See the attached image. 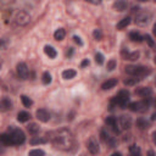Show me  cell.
Here are the masks:
<instances>
[{
	"label": "cell",
	"mask_w": 156,
	"mask_h": 156,
	"mask_svg": "<svg viewBox=\"0 0 156 156\" xmlns=\"http://www.w3.org/2000/svg\"><path fill=\"white\" fill-rule=\"evenodd\" d=\"M5 48V43L2 40H0V49H4Z\"/></svg>",
	"instance_id": "obj_42"
},
{
	"label": "cell",
	"mask_w": 156,
	"mask_h": 156,
	"mask_svg": "<svg viewBox=\"0 0 156 156\" xmlns=\"http://www.w3.org/2000/svg\"><path fill=\"white\" fill-rule=\"evenodd\" d=\"M129 23H130V18L129 17H124L123 20H121L118 23H117V29H123V28H126L127 26H129Z\"/></svg>",
	"instance_id": "obj_25"
},
{
	"label": "cell",
	"mask_w": 156,
	"mask_h": 156,
	"mask_svg": "<svg viewBox=\"0 0 156 156\" xmlns=\"http://www.w3.org/2000/svg\"><path fill=\"white\" fill-rule=\"evenodd\" d=\"M135 94L141 96V98H146V96H151L152 95V89L149 87H141L139 89L135 90Z\"/></svg>",
	"instance_id": "obj_16"
},
{
	"label": "cell",
	"mask_w": 156,
	"mask_h": 156,
	"mask_svg": "<svg viewBox=\"0 0 156 156\" xmlns=\"http://www.w3.org/2000/svg\"><path fill=\"white\" fill-rule=\"evenodd\" d=\"M35 116H37V118H38L40 122H44V123L50 119V113H49L45 108H39V110H37Z\"/></svg>",
	"instance_id": "obj_11"
},
{
	"label": "cell",
	"mask_w": 156,
	"mask_h": 156,
	"mask_svg": "<svg viewBox=\"0 0 156 156\" xmlns=\"http://www.w3.org/2000/svg\"><path fill=\"white\" fill-rule=\"evenodd\" d=\"M116 66H117V62H116V60H115V58H111V60L107 62V66H106V68H107V71H113V69L116 68Z\"/></svg>",
	"instance_id": "obj_32"
},
{
	"label": "cell",
	"mask_w": 156,
	"mask_h": 156,
	"mask_svg": "<svg viewBox=\"0 0 156 156\" xmlns=\"http://www.w3.org/2000/svg\"><path fill=\"white\" fill-rule=\"evenodd\" d=\"M113 156H121V152H113Z\"/></svg>",
	"instance_id": "obj_43"
},
{
	"label": "cell",
	"mask_w": 156,
	"mask_h": 156,
	"mask_svg": "<svg viewBox=\"0 0 156 156\" xmlns=\"http://www.w3.org/2000/svg\"><path fill=\"white\" fill-rule=\"evenodd\" d=\"M7 133L11 135V139H12V144L13 145H21L26 140V135H24L23 130L20 129V128H16L13 126H10L7 128Z\"/></svg>",
	"instance_id": "obj_3"
},
{
	"label": "cell",
	"mask_w": 156,
	"mask_h": 156,
	"mask_svg": "<svg viewBox=\"0 0 156 156\" xmlns=\"http://www.w3.org/2000/svg\"><path fill=\"white\" fill-rule=\"evenodd\" d=\"M118 123H119V127L121 129H129L132 127V118L130 116H127V115H122L119 118H118Z\"/></svg>",
	"instance_id": "obj_10"
},
{
	"label": "cell",
	"mask_w": 156,
	"mask_h": 156,
	"mask_svg": "<svg viewBox=\"0 0 156 156\" xmlns=\"http://www.w3.org/2000/svg\"><path fill=\"white\" fill-rule=\"evenodd\" d=\"M117 84V79L116 78H110L107 80H105L102 84H101V89L102 90H110L112 88H115Z\"/></svg>",
	"instance_id": "obj_17"
},
{
	"label": "cell",
	"mask_w": 156,
	"mask_h": 156,
	"mask_svg": "<svg viewBox=\"0 0 156 156\" xmlns=\"http://www.w3.org/2000/svg\"><path fill=\"white\" fill-rule=\"evenodd\" d=\"M73 39H74V41H76V43L79 45V46H82V45H83V41L80 40V38H79L78 35H74V37H73Z\"/></svg>",
	"instance_id": "obj_38"
},
{
	"label": "cell",
	"mask_w": 156,
	"mask_h": 156,
	"mask_svg": "<svg viewBox=\"0 0 156 156\" xmlns=\"http://www.w3.org/2000/svg\"><path fill=\"white\" fill-rule=\"evenodd\" d=\"M127 7H128V0H116L113 2V9L116 11L123 12L127 10Z\"/></svg>",
	"instance_id": "obj_15"
},
{
	"label": "cell",
	"mask_w": 156,
	"mask_h": 156,
	"mask_svg": "<svg viewBox=\"0 0 156 156\" xmlns=\"http://www.w3.org/2000/svg\"><path fill=\"white\" fill-rule=\"evenodd\" d=\"M11 108H12V101L9 98L0 99V111L6 112V111H10Z\"/></svg>",
	"instance_id": "obj_13"
},
{
	"label": "cell",
	"mask_w": 156,
	"mask_h": 156,
	"mask_svg": "<svg viewBox=\"0 0 156 156\" xmlns=\"http://www.w3.org/2000/svg\"><path fill=\"white\" fill-rule=\"evenodd\" d=\"M27 130L29 132V134H32V135H37L38 133H39V130H40V128H39V126L37 124V123H29L28 126H27Z\"/></svg>",
	"instance_id": "obj_21"
},
{
	"label": "cell",
	"mask_w": 156,
	"mask_h": 156,
	"mask_svg": "<svg viewBox=\"0 0 156 156\" xmlns=\"http://www.w3.org/2000/svg\"><path fill=\"white\" fill-rule=\"evenodd\" d=\"M54 147L61 151H71L74 147V136L67 128H61L46 134Z\"/></svg>",
	"instance_id": "obj_1"
},
{
	"label": "cell",
	"mask_w": 156,
	"mask_h": 156,
	"mask_svg": "<svg viewBox=\"0 0 156 156\" xmlns=\"http://www.w3.org/2000/svg\"><path fill=\"white\" fill-rule=\"evenodd\" d=\"M41 80L44 84H50L51 83V74L49 72H44L41 76Z\"/></svg>",
	"instance_id": "obj_31"
},
{
	"label": "cell",
	"mask_w": 156,
	"mask_h": 156,
	"mask_svg": "<svg viewBox=\"0 0 156 156\" xmlns=\"http://www.w3.org/2000/svg\"><path fill=\"white\" fill-rule=\"evenodd\" d=\"M129 96H130L129 91L126 90V89H123V90H119V91H118L117 96L113 98L111 102L115 104L116 106L118 105L121 108H126V106H127V104H128V101H129Z\"/></svg>",
	"instance_id": "obj_4"
},
{
	"label": "cell",
	"mask_w": 156,
	"mask_h": 156,
	"mask_svg": "<svg viewBox=\"0 0 156 156\" xmlns=\"http://www.w3.org/2000/svg\"><path fill=\"white\" fill-rule=\"evenodd\" d=\"M150 20H151V13L147 11H141L135 16V23L140 27L146 26L150 22Z\"/></svg>",
	"instance_id": "obj_6"
},
{
	"label": "cell",
	"mask_w": 156,
	"mask_h": 156,
	"mask_svg": "<svg viewBox=\"0 0 156 156\" xmlns=\"http://www.w3.org/2000/svg\"><path fill=\"white\" fill-rule=\"evenodd\" d=\"M65 35H66V32H65L63 28H58V29H56L55 33H54V38H55V40H57V41L62 40V39L65 38Z\"/></svg>",
	"instance_id": "obj_22"
},
{
	"label": "cell",
	"mask_w": 156,
	"mask_h": 156,
	"mask_svg": "<svg viewBox=\"0 0 156 156\" xmlns=\"http://www.w3.org/2000/svg\"><path fill=\"white\" fill-rule=\"evenodd\" d=\"M93 37H94V39L95 40H101L102 39V33H101V30L100 29H94V32H93Z\"/></svg>",
	"instance_id": "obj_34"
},
{
	"label": "cell",
	"mask_w": 156,
	"mask_h": 156,
	"mask_svg": "<svg viewBox=\"0 0 156 156\" xmlns=\"http://www.w3.org/2000/svg\"><path fill=\"white\" fill-rule=\"evenodd\" d=\"M105 123L115 132V133H119V129L117 128V119L115 118V117H112V116H108V117H106L105 118Z\"/></svg>",
	"instance_id": "obj_14"
},
{
	"label": "cell",
	"mask_w": 156,
	"mask_h": 156,
	"mask_svg": "<svg viewBox=\"0 0 156 156\" xmlns=\"http://www.w3.org/2000/svg\"><path fill=\"white\" fill-rule=\"evenodd\" d=\"M76 74H77V72L74 69H66L62 72V78L63 79H72L76 77Z\"/></svg>",
	"instance_id": "obj_24"
},
{
	"label": "cell",
	"mask_w": 156,
	"mask_h": 156,
	"mask_svg": "<svg viewBox=\"0 0 156 156\" xmlns=\"http://www.w3.org/2000/svg\"><path fill=\"white\" fill-rule=\"evenodd\" d=\"M21 101H22V104H23V106H24V107H30V106L33 105L32 99H30V98H28L27 95H21Z\"/></svg>",
	"instance_id": "obj_27"
},
{
	"label": "cell",
	"mask_w": 156,
	"mask_h": 156,
	"mask_svg": "<svg viewBox=\"0 0 156 156\" xmlns=\"http://www.w3.org/2000/svg\"><path fill=\"white\" fill-rule=\"evenodd\" d=\"M138 1H141L143 2V1H147V0H138Z\"/></svg>",
	"instance_id": "obj_46"
},
{
	"label": "cell",
	"mask_w": 156,
	"mask_h": 156,
	"mask_svg": "<svg viewBox=\"0 0 156 156\" xmlns=\"http://www.w3.org/2000/svg\"><path fill=\"white\" fill-rule=\"evenodd\" d=\"M34 155H37V156H44V155H45V152H44L43 150H40V149L30 150V151H29V156H34Z\"/></svg>",
	"instance_id": "obj_35"
},
{
	"label": "cell",
	"mask_w": 156,
	"mask_h": 156,
	"mask_svg": "<svg viewBox=\"0 0 156 156\" xmlns=\"http://www.w3.org/2000/svg\"><path fill=\"white\" fill-rule=\"evenodd\" d=\"M129 154L130 155H133V156H138V155H140V147L138 146V145H135V144H133V145H130L129 146Z\"/></svg>",
	"instance_id": "obj_28"
},
{
	"label": "cell",
	"mask_w": 156,
	"mask_h": 156,
	"mask_svg": "<svg viewBox=\"0 0 156 156\" xmlns=\"http://www.w3.org/2000/svg\"><path fill=\"white\" fill-rule=\"evenodd\" d=\"M122 56H123V58L124 60H130V61H135V60H138L139 58V51H133V52H129L128 50H126V49H123L122 50Z\"/></svg>",
	"instance_id": "obj_12"
},
{
	"label": "cell",
	"mask_w": 156,
	"mask_h": 156,
	"mask_svg": "<svg viewBox=\"0 0 156 156\" xmlns=\"http://www.w3.org/2000/svg\"><path fill=\"white\" fill-rule=\"evenodd\" d=\"M29 118H30V115L26 111H21L17 115V121L18 122H27V121H29Z\"/></svg>",
	"instance_id": "obj_23"
},
{
	"label": "cell",
	"mask_w": 156,
	"mask_h": 156,
	"mask_svg": "<svg viewBox=\"0 0 156 156\" xmlns=\"http://www.w3.org/2000/svg\"><path fill=\"white\" fill-rule=\"evenodd\" d=\"M15 22L18 24V26H27L29 22H30V16L28 12L23 11V10H20L17 11V13L15 15Z\"/></svg>",
	"instance_id": "obj_5"
},
{
	"label": "cell",
	"mask_w": 156,
	"mask_h": 156,
	"mask_svg": "<svg viewBox=\"0 0 156 156\" xmlns=\"http://www.w3.org/2000/svg\"><path fill=\"white\" fill-rule=\"evenodd\" d=\"M128 108L130 111H134V112H145V111H147L149 105L144 101H138V102L134 101V102L128 104Z\"/></svg>",
	"instance_id": "obj_7"
},
{
	"label": "cell",
	"mask_w": 156,
	"mask_h": 156,
	"mask_svg": "<svg viewBox=\"0 0 156 156\" xmlns=\"http://www.w3.org/2000/svg\"><path fill=\"white\" fill-rule=\"evenodd\" d=\"M139 80H140L139 78H136V77H133V78H126V79L123 80V83H124L126 85H129V87H132V85H135V84H136Z\"/></svg>",
	"instance_id": "obj_29"
},
{
	"label": "cell",
	"mask_w": 156,
	"mask_h": 156,
	"mask_svg": "<svg viewBox=\"0 0 156 156\" xmlns=\"http://www.w3.org/2000/svg\"><path fill=\"white\" fill-rule=\"evenodd\" d=\"M88 1L89 4H93V5H100L101 4V0H85Z\"/></svg>",
	"instance_id": "obj_39"
},
{
	"label": "cell",
	"mask_w": 156,
	"mask_h": 156,
	"mask_svg": "<svg viewBox=\"0 0 156 156\" xmlns=\"http://www.w3.org/2000/svg\"><path fill=\"white\" fill-rule=\"evenodd\" d=\"M129 39H130L132 41H136V43L143 41V37H141L138 32H130V33H129Z\"/></svg>",
	"instance_id": "obj_26"
},
{
	"label": "cell",
	"mask_w": 156,
	"mask_h": 156,
	"mask_svg": "<svg viewBox=\"0 0 156 156\" xmlns=\"http://www.w3.org/2000/svg\"><path fill=\"white\" fill-rule=\"evenodd\" d=\"M1 67H2V60H1V57H0V69H1Z\"/></svg>",
	"instance_id": "obj_45"
},
{
	"label": "cell",
	"mask_w": 156,
	"mask_h": 156,
	"mask_svg": "<svg viewBox=\"0 0 156 156\" xmlns=\"http://www.w3.org/2000/svg\"><path fill=\"white\" fill-rule=\"evenodd\" d=\"M143 39H144V40H146V43H147V45H149L150 48H154L155 43H154V39H152V37H151L150 34L144 35V37H143Z\"/></svg>",
	"instance_id": "obj_33"
},
{
	"label": "cell",
	"mask_w": 156,
	"mask_h": 156,
	"mask_svg": "<svg viewBox=\"0 0 156 156\" xmlns=\"http://www.w3.org/2000/svg\"><path fill=\"white\" fill-rule=\"evenodd\" d=\"M44 52L50 57V58H55L57 56V51L51 46V45H45L44 46Z\"/></svg>",
	"instance_id": "obj_19"
},
{
	"label": "cell",
	"mask_w": 156,
	"mask_h": 156,
	"mask_svg": "<svg viewBox=\"0 0 156 156\" xmlns=\"http://www.w3.org/2000/svg\"><path fill=\"white\" fill-rule=\"evenodd\" d=\"M16 71H17V76L21 78V79H27L28 78V74H29V69L27 67V65L24 62H20L17 63L16 66Z\"/></svg>",
	"instance_id": "obj_9"
},
{
	"label": "cell",
	"mask_w": 156,
	"mask_h": 156,
	"mask_svg": "<svg viewBox=\"0 0 156 156\" xmlns=\"http://www.w3.org/2000/svg\"><path fill=\"white\" fill-rule=\"evenodd\" d=\"M155 118H156V115H155V113H152V116H151V119H152V121H154V119H155Z\"/></svg>",
	"instance_id": "obj_44"
},
{
	"label": "cell",
	"mask_w": 156,
	"mask_h": 156,
	"mask_svg": "<svg viewBox=\"0 0 156 156\" xmlns=\"http://www.w3.org/2000/svg\"><path fill=\"white\" fill-rule=\"evenodd\" d=\"M95 61L98 65H102L104 63V55L101 52H96L95 54Z\"/></svg>",
	"instance_id": "obj_36"
},
{
	"label": "cell",
	"mask_w": 156,
	"mask_h": 156,
	"mask_svg": "<svg viewBox=\"0 0 156 156\" xmlns=\"http://www.w3.org/2000/svg\"><path fill=\"white\" fill-rule=\"evenodd\" d=\"M89 63H90V62H89V60H88V58H85V60H83V61H82L80 66H82V67H85V66H89Z\"/></svg>",
	"instance_id": "obj_41"
},
{
	"label": "cell",
	"mask_w": 156,
	"mask_h": 156,
	"mask_svg": "<svg viewBox=\"0 0 156 156\" xmlns=\"http://www.w3.org/2000/svg\"><path fill=\"white\" fill-rule=\"evenodd\" d=\"M126 73L132 77H136V78L141 79L143 77L150 74L151 69L145 66H126Z\"/></svg>",
	"instance_id": "obj_2"
},
{
	"label": "cell",
	"mask_w": 156,
	"mask_h": 156,
	"mask_svg": "<svg viewBox=\"0 0 156 156\" xmlns=\"http://www.w3.org/2000/svg\"><path fill=\"white\" fill-rule=\"evenodd\" d=\"M72 54H73V48H68V50L66 51V56H67V57H71Z\"/></svg>",
	"instance_id": "obj_40"
},
{
	"label": "cell",
	"mask_w": 156,
	"mask_h": 156,
	"mask_svg": "<svg viewBox=\"0 0 156 156\" xmlns=\"http://www.w3.org/2000/svg\"><path fill=\"white\" fill-rule=\"evenodd\" d=\"M100 135H101V139H102L104 141H106V140H107V139L110 138V136H108V135L106 134V132H105V130H101V133H100Z\"/></svg>",
	"instance_id": "obj_37"
},
{
	"label": "cell",
	"mask_w": 156,
	"mask_h": 156,
	"mask_svg": "<svg viewBox=\"0 0 156 156\" xmlns=\"http://www.w3.org/2000/svg\"><path fill=\"white\" fill-rule=\"evenodd\" d=\"M0 143H2L4 145H13V144H12L11 135H10L9 133H2V134H0Z\"/></svg>",
	"instance_id": "obj_20"
},
{
	"label": "cell",
	"mask_w": 156,
	"mask_h": 156,
	"mask_svg": "<svg viewBox=\"0 0 156 156\" xmlns=\"http://www.w3.org/2000/svg\"><path fill=\"white\" fill-rule=\"evenodd\" d=\"M87 147H88V151H89L90 154H93V155H96V154H99V151H100V146H99V143H98V140H96L95 136H90V138L88 139Z\"/></svg>",
	"instance_id": "obj_8"
},
{
	"label": "cell",
	"mask_w": 156,
	"mask_h": 156,
	"mask_svg": "<svg viewBox=\"0 0 156 156\" xmlns=\"http://www.w3.org/2000/svg\"><path fill=\"white\" fill-rule=\"evenodd\" d=\"M29 143H30V145L45 144V143H46V139H44V138H32V139L29 140Z\"/></svg>",
	"instance_id": "obj_30"
},
{
	"label": "cell",
	"mask_w": 156,
	"mask_h": 156,
	"mask_svg": "<svg viewBox=\"0 0 156 156\" xmlns=\"http://www.w3.org/2000/svg\"><path fill=\"white\" fill-rule=\"evenodd\" d=\"M135 124H136V127H138L139 129H141V130L147 129V128L150 127V122H149V121H146V119H145V118H143V117L138 118V119H136V122H135Z\"/></svg>",
	"instance_id": "obj_18"
}]
</instances>
